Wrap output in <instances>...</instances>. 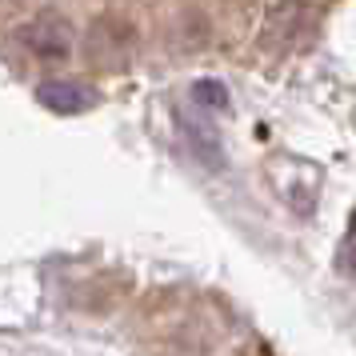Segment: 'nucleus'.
<instances>
[{
  "instance_id": "f03ea898",
  "label": "nucleus",
  "mask_w": 356,
  "mask_h": 356,
  "mask_svg": "<svg viewBox=\"0 0 356 356\" xmlns=\"http://www.w3.org/2000/svg\"><path fill=\"white\" fill-rule=\"evenodd\" d=\"M36 100L56 116H76V113H88L97 108V92L81 81H44L36 84Z\"/></svg>"
},
{
  "instance_id": "f257e3e1",
  "label": "nucleus",
  "mask_w": 356,
  "mask_h": 356,
  "mask_svg": "<svg viewBox=\"0 0 356 356\" xmlns=\"http://www.w3.org/2000/svg\"><path fill=\"white\" fill-rule=\"evenodd\" d=\"M17 40L20 49L29 56H36V60H65L72 52V33H68V24L56 13H40L29 24H20Z\"/></svg>"
}]
</instances>
